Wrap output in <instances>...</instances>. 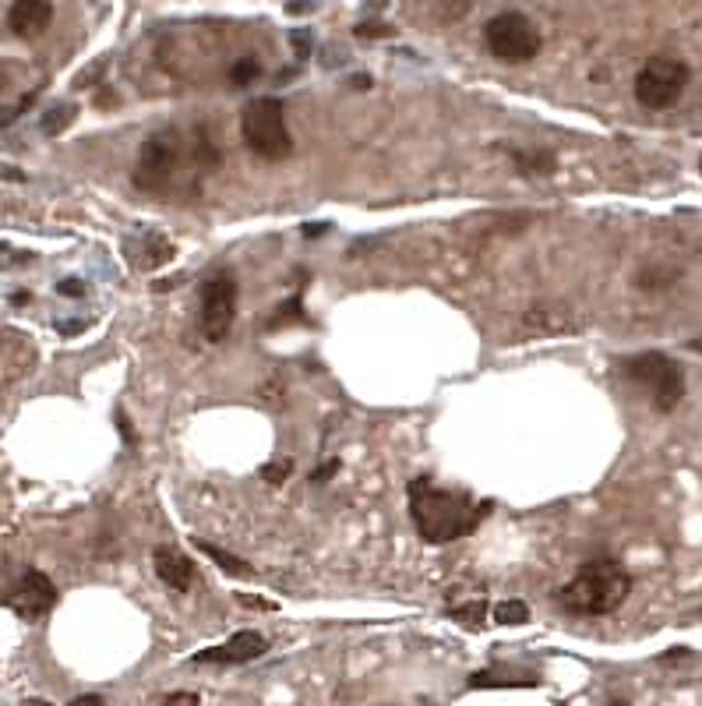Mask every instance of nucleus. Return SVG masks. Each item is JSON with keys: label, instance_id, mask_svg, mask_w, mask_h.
<instances>
[{"label": "nucleus", "instance_id": "obj_1", "mask_svg": "<svg viewBox=\"0 0 702 706\" xmlns=\"http://www.w3.org/2000/svg\"><path fill=\"white\" fill-rule=\"evenodd\" d=\"M219 166V146L205 128H195L184 138L177 128L152 135L138 152L135 187L146 195H173L177 184H195L202 174Z\"/></svg>", "mask_w": 702, "mask_h": 706}, {"label": "nucleus", "instance_id": "obj_3", "mask_svg": "<svg viewBox=\"0 0 702 706\" xmlns=\"http://www.w3.org/2000/svg\"><path fill=\"white\" fill-rule=\"evenodd\" d=\"M629 593H632V576L625 565L614 558H594L562 587L557 601H562V607L572 611V615L600 618L625 604Z\"/></svg>", "mask_w": 702, "mask_h": 706}, {"label": "nucleus", "instance_id": "obj_20", "mask_svg": "<svg viewBox=\"0 0 702 706\" xmlns=\"http://www.w3.org/2000/svg\"><path fill=\"white\" fill-rule=\"evenodd\" d=\"M71 120H74V106L71 103H60V106H54L50 114L43 117V131L46 135H60Z\"/></svg>", "mask_w": 702, "mask_h": 706}, {"label": "nucleus", "instance_id": "obj_5", "mask_svg": "<svg viewBox=\"0 0 702 706\" xmlns=\"http://www.w3.org/2000/svg\"><path fill=\"white\" fill-rule=\"evenodd\" d=\"M621 374L640 389H646L660 414H671L684 400V371L678 360H671L667 354H657V350L632 354L621 360Z\"/></svg>", "mask_w": 702, "mask_h": 706}, {"label": "nucleus", "instance_id": "obj_25", "mask_svg": "<svg viewBox=\"0 0 702 706\" xmlns=\"http://www.w3.org/2000/svg\"><path fill=\"white\" fill-rule=\"evenodd\" d=\"M357 36H364V39H381V36H392V25H381V22H364V25H357Z\"/></svg>", "mask_w": 702, "mask_h": 706}, {"label": "nucleus", "instance_id": "obj_24", "mask_svg": "<svg viewBox=\"0 0 702 706\" xmlns=\"http://www.w3.org/2000/svg\"><path fill=\"white\" fill-rule=\"evenodd\" d=\"M286 319H294V322H304V308H300V297H290V301H286V304L279 308V315H276L273 322L279 325V322H286Z\"/></svg>", "mask_w": 702, "mask_h": 706}, {"label": "nucleus", "instance_id": "obj_32", "mask_svg": "<svg viewBox=\"0 0 702 706\" xmlns=\"http://www.w3.org/2000/svg\"><path fill=\"white\" fill-rule=\"evenodd\" d=\"M304 233H308V238H318V233H329V227L325 223H314V227H304Z\"/></svg>", "mask_w": 702, "mask_h": 706}, {"label": "nucleus", "instance_id": "obj_11", "mask_svg": "<svg viewBox=\"0 0 702 706\" xmlns=\"http://www.w3.org/2000/svg\"><path fill=\"white\" fill-rule=\"evenodd\" d=\"M54 22V4L50 0H11L8 11V28L22 39L43 36Z\"/></svg>", "mask_w": 702, "mask_h": 706}, {"label": "nucleus", "instance_id": "obj_18", "mask_svg": "<svg viewBox=\"0 0 702 706\" xmlns=\"http://www.w3.org/2000/svg\"><path fill=\"white\" fill-rule=\"evenodd\" d=\"M449 618L452 622H459L462 629H484V618H487V604L484 601H473V604H459V607H452L449 611Z\"/></svg>", "mask_w": 702, "mask_h": 706}, {"label": "nucleus", "instance_id": "obj_21", "mask_svg": "<svg viewBox=\"0 0 702 706\" xmlns=\"http://www.w3.org/2000/svg\"><path fill=\"white\" fill-rule=\"evenodd\" d=\"M32 103H36V92H28V96H22L14 106H4V109H0V131H4L8 124L19 120L22 114H28V106H32Z\"/></svg>", "mask_w": 702, "mask_h": 706}, {"label": "nucleus", "instance_id": "obj_31", "mask_svg": "<svg viewBox=\"0 0 702 706\" xmlns=\"http://www.w3.org/2000/svg\"><path fill=\"white\" fill-rule=\"evenodd\" d=\"M0 177H4V181H25V174H22V170H14V166H4V163H0Z\"/></svg>", "mask_w": 702, "mask_h": 706}, {"label": "nucleus", "instance_id": "obj_13", "mask_svg": "<svg viewBox=\"0 0 702 706\" xmlns=\"http://www.w3.org/2000/svg\"><path fill=\"white\" fill-rule=\"evenodd\" d=\"M124 255L131 265H138V269H159V265H166L173 258V244L166 238H159V233H149L146 241H127L124 247Z\"/></svg>", "mask_w": 702, "mask_h": 706}, {"label": "nucleus", "instance_id": "obj_28", "mask_svg": "<svg viewBox=\"0 0 702 706\" xmlns=\"http://www.w3.org/2000/svg\"><path fill=\"white\" fill-rule=\"evenodd\" d=\"M57 290L68 293V297H82V293H85V282H78V279H60Z\"/></svg>", "mask_w": 702, "mask_h": 706}, {"label": "nucleus", "instance_id": "obj_12", "mask_svg": "<svg viewBox=\"0 0 702 706\" xmlns=\"http://www.w3.org/2000/svg\"><path fill=\"white\" fill-rule=\"evenodd\" d=\"M152 565H156L159 583H166L170 590L187 593L191 583H195V562H191L184 552H177V547H156Z\"/></svg>", "mask_w": 702, "mask_h": 706}, {"label": "nucleus", "instance_id": "obj_10", "mask_svg": "<svg viewBox=\"0 0 702 706\" xmlns=\"http://www.w3.org/2000/svg\"><path fill=\"white\" fill-rule=\"evenodd\" d=\"M265 653H268V639L254 629H244V633H233L227 643H219V647L198 650L191 661L195 664H248V661H258Z\"/></svg>", "mask_w": 702, "mask_h": 706}, {"label": "nucleus", "instance_id": "obj_30", "mask_svg": "<svg viewBox=\"0 0 702 706\" xmlns=\"http://www.w3.org/2000/svg\"><path fill=\"white\" fill-rule=\"evenodd\" d=\"M71 706H106V699L95 696V693H85V696H74Z\"/></svg>", "mask_w": 702, "mask_h": 706}, {"label": "nucleus", "instance_id": "obj_6", "mask_svg": "<svg viewBox=\"0 0 702 706\" xmlns=\"http://www.w3.org/2000/svg\"><path fill=\"white\" fill-rule=\"evenodd\" d=\"M487 50L505 65H526L540 54V28L522 11H502L484 25Z\"/></svg>", "mask_w": 702, "mask_h": 706}, {"label": "nucleus", "instance_id": "obj_19", "mask_svg": "<svg viewBox=\"0 0 702 706\" xmlns=\"http://www.w3.org/2000/svg\"><path fill=\"white\" fill-rule=\"evenodd\" d=\"M258 74H262L258 60L244 57V60H237V65L230 68V85H233V89H248L251 82H258Z\"/></svg>", "mask_w": 702, "mask_h": 706}, {"label": "nucleus", "instance_id": "obj_22", "mask_svg": "<svg viewBox=\"0 0 702 706\" xmlns=\"http://www.w3.org/2000/svg\"><path fill=\"white\" fill-rule=\"evenodd\" d=\"M290 474H294V460H273L262 466V481H268V484H283Z\"/></svg>", "mask_w": 702, "mask_h": 706}, {"label": "nucleus", "instance_id": "obj_36", "mask_svg": "<svg viewBox=\"0 0 702 706\" xmlns=\"http://www.w3.org/2000/svg\"><path fill=\"white\" fill-rule=\"evenodd\" d=\"M699 170H702V160H699Z\"/></svg>", "mask_w": 702, "mask_h": 706}, {"label": "nucleus", "instance_id": "obj_27", "mask_svg": "<svg viewBox=\"0 0 702 706\" xmlns=\"http://www.w3.org/2000/svg\"><path fill=\"white\" fill-rule=\"evenodd\" d=\"M336 470H340V460H329V463H322V466L314 470L311 481H314V484H322V481H329L332 474H336Z\"/></svg>", "mask_w": 702, "mask_h": 706}, {"label": "nucleus", "instance_id": "obj_35", "mask_svg": "<svg viewBox=\"0 0 702 706\" xmlns=\"http://www.w3.org/2000/svg\"><path fill=\"white\" fill-rule=\"evenodd\" d=\"M4 251H8V244H4V241H0V255H4Z\"/></svg>", "mask_w": 702, "mask_h": 706}, {"label": "nucleus", "instance_id": "obj_15", "mask_svg": "<svg viewBox=\"0 0 702 706\" xmlns=\"http://www.w3.org/2000/svg\"><path fill=\"white\" fill-rule=\"evenodd\" d=\"M508 155H513L516 170L526 177H548L557 166L554 152H548V149H508Z\"/></svg>", "mask_w": 702, "mask_h": 706}, {"label": "nucleus", "instance_id": "obj_8", "mask_svg": "<svg viewBox=\"0 0 702 706\" xmlns=\"http://www.w3.org/2000/svg\"><path fill=\"white\" fill-rule=\"evenodd\" d=\"M237 301H241V290H237V279L227 273H216L202 282L198 290V322H202V336L205 339H227L230 325L237 319Z\"/></svg>", "mask_w": 702, "mask_h": 706}, {"label": "nucleus", "instance_id": "obj_33", "mask_svg": "<svg viewBox=\"0 0 702 706\" xmlns=\"http://www.w3.org/2000/svg\"><path fill=\"white\" fill-rule=\"evenodd\" d=\"M22 706H54L50 699H25Z\"/></svg>", "mask_w": 702, "mask_h": 706}, {"label": "nucleus", "instance_id": "obj_26", "mask_svg": "<svg viewBox=\"0 0 702 706\" xmlns=\"http://www.w3.org/2000/svg\"><path fill=\"white\" fill-rule=\"evenodd\" d=\"M198 703H202L198 693H170L163 699V706H198Z\"/></svg>", "mask_w": 702, "mask_h": 706}, {"label": "nucleus", "instance_id": "obj_2", "mask_svg": "<svg viewBox=\"0 0 702 706\" xmlns=\"http://www.w3.org/2000/svg\"><path fill=\"white\" fill-rule=\"evenodd\" d=\"M487 512L491 501H481L467 491L438 488L430 477H417L410 484V516L427 544H452L470 537Z\"/></svg>", "mask_w": 702, "mask_h": 706}, {"label": "nucleus", "instance_id": "obj_23", "mask_svg": "<svg viewBox=\"0 0 702 706\" xmlns=\"http://www.w3.org/2000/svg\"><path fill=\"white\" fill-rule=\"evenodd\" d=\"M678 276L675 273H664V269H646L643 276H640V287L643 290H664V287H671Z\"/></svg>", "mask_w": 702, "mask_h": 706}, {"label": "nucleus", "instance_id": "obj_16", "mask_svg": "<svg viewBox=\"0 0 702 706\" xmlns=\"http://www.w3.org/2000/svg\"><path fill=\"white\" fill-rule=\"evenodd\" d=\"M195 547L202 555H209L222 572L227 576H254V569L244 562V558H237V555H230L227 547H219V544H209V541H195Z\"/></svg>", "mask_w": 702, "mask_h": 706}, {"label": "nucleus", "instance_id": "obj_17", "mask_svg": "<svg viewBox=\"0 0 702 706\" xmlns=\"http://www.w3.org/2000/svg\"><path fill=\"white\" fill-rule=\"evenodd\" d=\"M491 618L498 625H526L530 622V604L526 601H502L491 607Z\"/></svg>", "mask_w": 702, "mask_h": 706}, {"label": "nucleus", "instance_id": "obj_14", "mask_svg": "<svg viewBox=\"0 0 702 706\" xmlns=\"http://www.w3.org/2000/svg\"><path fill=\"white\" fill-rule=\"evenodd\" d=\"M526 685H537V674L505 671V668H487L470 674V688H526Z\"/></svg>", "mask_w": 702, "mask_h": 706}, {"label": "nucleus", "instance_id": "obj_4", "mask_svg": "<svg viewBox=\"0 0 702 706\" xmlns=\"http://www.w3.org/2000/svg\"><path fill=\"white\" fill-rule=\"evenodd\" d=\"M241 135H244V146L262 155V160H286L294 152V138L290 128H286V106L276 96H262V100H251L241 114Z\"/></svg>", "mask_w": 702, "mask_h": 706}, {"label": "nucleus", "instance_id": "obj_34", "mask_svg": "<svg viewBox=\"0 0 702 706\" xmlns=\"http://www.w3.org/2000/svg\"><path fill=\"white\" fill-rule=\"evenodd\" d=\"M611 706H629V703H625V699H614Z\"/></svg>", "mask_w": 702, "mask_h": 706}, {"label": "nucleus", "instance_id": "obj_29", "mask_svg": "<svg viewBox=\"0 0 702 706\" xmlns=\"http://www.w3.org/2000/svg\"><path fill=\"white\" fill-rule=\"evenodd\" d=\"M237 601L248 604V607H262V611H276L273 601H262V598H251V593H237Z\"/></svg>", "mask_w": 702, "mask_h": 706}, {"label": "nucleus", "instance_id": "obj_7", "mask_svg": "<svg viewBox=\"0 0 702 706\" xmlns=\"http://www.w3.org/2000/svg\"><path fill=\"white\" fill-rule=\"evenodd\" d=\"M692 82V71L678 57H649L635 74V100L646 109H671Z\"/></svg>", "mask_w": 702, "mask_h": 706}, {"label": "nucleus", "instance_id": "obj_9", "mask_svg": "<svg viewBox=\"0 0 702 706\" xmlns=\"http://www.w3.org/2000/svg\"><path fill=\"white\" fill-rule=\"evenodd\" d=\"M0 604L8 611H14L25 622H39L46 611L57 604V587L54 579L39 572V569H25L19 579L11 583V590L0 593Z\"/></svg>", "mask_w": 702, "mask_h": 706}]
</instances>
